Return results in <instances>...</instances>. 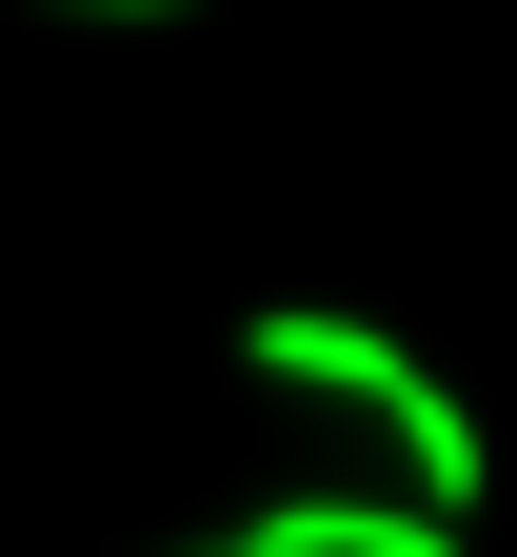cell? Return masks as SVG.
I'll use <instances>...</instances> for the list:
<instances>
[{
  "label": "cell",
  "instance_id": "7a4b0ae2",
  "mask_svg": "<svg viewBox=\"0 0 517 557\" xmlns=\"http://www.w3.org/2000/svg\"><path fill=\"white\" fill-rule=\"evenodd\" d=\"M259 518L299 537V557H478L438 498H259Z\"/></svg>",
  "mask_w": 517,
  "mask_h": 557
},
{
  "label": "cell",
  "instance_id": "3957f363",
  "mask_svg": "<svg viewBox=\"0 0 517 557\" xmlns=\"http://www.w3.org/2000/svg\"><path fill=\"white\" fill-rule=\"evenodd\" d=\"M180 557H299V537H279V518H239V537H180Z\"/></svg>",
  "mask_w": 517,
  "mask_h": 557
},
{
  "label": "cell",
  "instance_id": "277c9868",
  "mask_svg": "<svg viewBox=\"0 0 517 557\" xmlns=\"http://www.w3.org/2000/svg\"><path fill=\"white\" fill-rule=\"evenodd\" d=\"M60 21H199V0H60Z\"/></svg>",
  "mask_w": 517,
  "mask_h": 557
},
{
  "label": "cell",
  "instance_id": "6da1fadb",
  "mask_svg": "<svg viewBox=\"0 0 517 557\" xmlns=\"http://www.w3.org/2000/svg\"><path fill=\"white\" fill-rule=\"evenodd\" d=\"M239 359H259L279 398H358V418H379V438L418 458V498H438V518H478V478H497L478 398L438 379V359H398L379 319H338V299H259V319H239Z\"/></svg>",
  "mask_w": 517,
  "mask_h": 557
}]
</instances>
